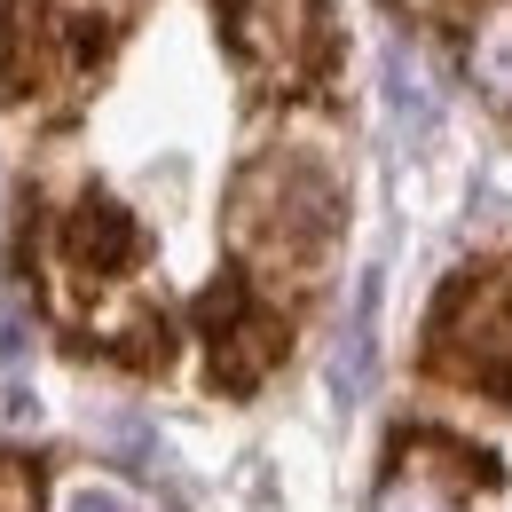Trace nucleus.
Segmentation results:
<instances>
[{"label":"nucleus","instance_id":"3","mask_svg":"<svg viewBox=\"0 0 512 512\" xmlns=\"http://www.w3.org/2000/svg\"><path fill=\"white\" fill-rule=\"evenodd\" d=\"M371 323H379V276H363V292H355V323H347V347H339V386H347V394H363V386H371V363H379Z\"/></svg>","mask_w":512,"mask_h":512},{"label":"nucleus","instance_id":"5","mask_svg":"<svg viewBox=\"0 0 512 512\" xmlns=\"http://www.w3.org/2000/svg\"><path fill=\"white\" fill-rule=\"evenodd\" d=\"M56 512H142L127 497V489H111V481H71L64 497H56Z\"/></svg>","mask_w":512,"mask_h":512},{"label":"nucleus","instance_id":"1","mask_svg":"<svg viewBox=\"0 0 512 512\" xmlns=\"http://www.w3.org/2000/svg\"><path fill=\"white\" fill-rule=\"evenodd\" d=\"M308 16H316V0H237V32H245V48H253L260 64H276V71L300 64V48H308Z\"/></svg>","mask_w":512,"mask_h":512},{"label":"nucleus","instance_id":"6","mask_svg":"<svg viewBox=\"0 0 512 512\" xmlns=\"http://www.w3.org/2000/svg\"><path fill=\"white\" fill-rule=\"evenodd\" d=\"M16 355H24V308L8 300L0 308V363H16Z\"/></svg>","mask_w":512,"mask_h":512},{"label":"nucleus","instance_id":"4","mask_svg":"<svg viewBox=\"0 0 512 512\" xmlns=\"http://www.w3.org/2000/svg\"><path fill=\"white\" fill-rule=\"evenodd\" d=\"M379 512H457V481H434L418 457H402L394 465V481H386Z\"/></svg>","mask_w":512,"mask_h":512},{"label":"nucleus","instance_id":"2","mask_svg":"<svg viewBox=\"0 0 512 512\" xmlns=\"http://www.w3.org/2000/svg\"><path fill=\"white\" fill-rule=\"evenodd\" d=\"M473 79L512 111V0H497V8L473 24Z\"/></svg>","mask_w":512,"mask_h":512}]
</instances>
